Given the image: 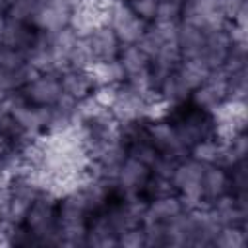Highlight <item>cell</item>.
<instances>
[{
  "instance_id": "cell-1",
  "label": "cell",
  "mask_w": 248,
  "mask_h": 248,
  "mask_svg": "<svg viewBox=\"0 0 248 248\" xmlns=\"http://www.w3.org/2000/svg\"><path fill=\"white\" fill-rule=\"evenodd\" d=\"M205 165H202L196 159H182L178 161L170 180L174 190L180 194V202L184 209H194L200 207L203 202V192H202V176H203Z\"/></svg>"
},
{
  "instance_id": "cell-2",
  "label": "cell",
  "mask_w": 248,
  "mask_h": 248,
  "mask_svg": "<svg viewBox=\"0 0 248 248\" xmlns=\"http://www.w3.org/2000/svg\"><path fill=\"white\" fill-rule=\"evenodd\" d=\"M107 25L116 33L122 45H136L147 29V23L138 17L130 4H126L124 0H110Z\"/></svg>"
},
{
  "instance_id": "cell-3",
  "label": "cell",
  "mask_w": 248,
  "mask_h": 248,
  "mask_svg": "<svg viewBox=\"0 0 248 248\" xmlns=\"http://www.w3.org/2000/svg\"><path fill=\"white\" fill-rule=\"evenodd\" d=\"M72 6L66 0H39L31 25L37 31L56 33L70 25Z\"/></svg>"
},
{
  "instance_id": "cell-4",
  "label": "cell",
  "mask_w": 248,
  "mask_h": 248,
  "mask_svg": "<svg viewBox=\"0 0 248 248\" xmlns=\"http://www.w3.org/2000/svg\"><path fill=\"white\" fill-rule=\"evenodd\" d=\"M21 95H23L25 101H29L31 105L52 107V105H56V101L62 97L60 76L54 74V72L35 74V76L25 83V87L21 89Z\"/></svg>"
},
{
  "instance_id": "cell-5",
  "label": "cell",
  "mask_w": 248,
  "mask_h": 248,
  "mask_svg": "<svg viewBox=\"0 0 248 248\" xmlns=\"http://www.w3.org/2000/svg\"><path fill=\"white\" fill-rule=\"evenodd\" d=\"M149 174H151V169L147 165L126 155L124 161L120 163V167L116 169L112 180L126 196H138L143 190Z\"/></svg>"
},
{
  "instance_id": "cell-6",
  "label": "cell",
  "mask_w": 248,
  "mask_h": 248,
  "mask_svg": "<svg viewBox=\"0 0 248 248\" xmlns=\"http://www.w3.org/2000/svg\"><path fill=\"white\" fill-rule=\"evenodd\" d=\"M149 141L155 145V149L163 155L174 157V159H184V153H188V149L180 143L176 128L169 122H155L145 130Z\"/></svg>"
},
{
  "instance_id": "cell-7",
  "label": "cell",
  "mask_w": 248,
  "mask_h": 248,
  "mask_svg": "<svg viewBox=\"0 0 248 248\" xmlns=\"http://www.w3.org/2000/svg\"><path fill=\"white\" fill-rule=\"evenodd\" d=\"M85 41L93 54V60H114L118 58L120 48H122V43L118 41L116 33L107 23L89 31L85 35Z\"/></svg>"
},
{
  "instance_id": "cell-8",
  "label": "cell",
  "mask_w": 248,
  "mask_h": 248,
  "mask_svg": "<svg viewBox=\"0 0 248 248\" xmlns=\"http://www.w3.org/2000/svg\"><path fill=\"white\" fill-rule=\"evenodd\" d=\"M58 76H60L62 93L72 97L74 101H83L97 87L89 70H85V68H66Z\"/></svg>"
},
{
  "instance_id": "cell-9",
  "label": "cell",
  "mask_w": 248,
  "mask_h": 248,
  "mask_svg": "<svg viewBox=\"0 0 248 248\" xmlns=\"http://www.w3.org/2000/svg\"><path fill=\"white\" fill-rule=\"evenodd\" d=\"M180 211H184V205L176 194L153 198L145 203L141 223H167L172 217H176Z\"/></svg>"
},
{
  "instance_id": "cell-10",
  "label": "cell",
  "mask_w": 248,
  "mask_h": 248,
  "mask_svg": "<svg viewBox=\"0 0 248 248\" xmlns=\"http://www.w3.org/2000/svg\"><path fill=\"white\" fill-rule=\"evenodd\" d=\"M203 43H205V31H202L192 23L178 21L176 46L180 50V58H202Z\"/></svg>"
},
{
  "instance_id": "cell-11",
  "label": "cell",
  "mask_w": 248,
  "mask_h": 248,
  "mask_svg": "<svg viewBox=\"0 0 248 248\" xmlns=\"http://www.w3.org/2000/svg\"><path fill=\"white\" fill-rule=\"evenodd\" d=\"M202 192L203 200L215 202L217 198L231 192V176L225 167L219 165H205L202 176Z\"/></svg>"
},
{
  "instance_id": "cell-12",
  "label": "cell",
  "mask_w": 248,
  "mask_h": 248,
  "mask_svg": "<svg viewBox=\"0 0 248 248\" xmlns=\"http://www.w3.org/2000/svg\"><path fill=\"white\" fill-rule=\"evenodd\" d=\"M35 35H37V29L31 23L6 17L4 33H2V43L0 45L10 46V48H17V50H27L33 45Z\"/></svg>"
},
{
  "instance_id": "cell-13",
  "label": "cell",
  "mask_w": 248,
  "mask_h": 248,
  "mask_svg": "<svg viewBox=\"0 0 248 248\" xmlns=\"http://www.w3.org/2000/svg\"><path fill=\"white\" fill-rule=\"evenodd\" d=\"M87 70H89L97 87L99 85H118L126 79L124 68L118 62V58H114V60H95Z\"/></svg>"
},
{
  "instance_id": "cell-14",
  "label": "cell",
  "mask_w": 248,
  "mask_h": 248,
  "mask_svg": "<svg viewBox=\"0 0 248 248\" xmlns=\"http://www.w3.org/2000/svg\"><path fill=\"white\" fill-rule=\"evenodd\" d=\"M176 74L182 79V83L192 91L207 79V76L211 74V68L205 64L203 58H182L176 68Z\"/></svg>"
},
{
  "instance_id": "cell-15",
  "label": "cell",
  "mask_w": 248,
  "mask_h": 248,
  "mask_svg": "<svg viewBox=\"0 0 248 248\" xmlns=\"http://www.w3.org/2000/svg\"><path fill=\"white\" fill-rule=\"evenodd\" d=\"M118 62L122 64L126 78L151 70V60H149V56H147L138 45H122L120 54H118Z\"/></svg>"
},
{
  "instance_id": "cell-16",
  "label": "cell",
  "mask_w": 248,
  "mask_h": 248,
  "mask_svg": "<svg viewBox=\"0 0 248 248\" xmlns=\"http://www.w3.org/2000/svg\"><path fill=\"white\" fill-rule=\"evenodd\" d=\"M223 145H225V141H221L217 138H207V140L196 141L188 151H190V157L200 161L202 165H219Z\"/></svg>"
},
{
  "instance_id": "cell-17",
  "label": "cell",
  "mask_w": 248,
  "mask_h": 248,
  "mask_svg": "<svg viewBox=\"0 0 248 248\" xmlns=\"http://www.w3.org/2000/svg\"><path fill=\"white\" fill-rule=\"evenodd\" d=\"M244 244H246V236L238 225L219 227V231L213 238V246H219V248H242Z\"/></svg>"
},
{
  "instance_id": "cell-18",
  "label": "cell",
  "mask_w": 248,
  "mask_h": 248,
  "mask_svg": "<svg viewBox=\"0 0 248 248\" xmlns=\"http://www.w3.org/2000/svg\"><path fill=\"white\" fill-rule=\"evenodd\" d=\"M37 4H39V0H12L6 8V17L31 23L35 10H37Z\"/></svg>"
},
{
  "instance_id": "cell-19",
  "label": "cell",
  "mask_w": 248,
  "mask_h": 248,
  "mask_svg": "<svg viewBox=\"0 0 248 248\" xmlns=\"http://www.w3.org/2000/svg\"><path fill=\"white\" fill-rule=\"evenodd\" d=\"M25 66H27L25 50H17V48L0 45V70L2 72H14V70H21Z\"/></svg>"
},
{
  "instance_id": "cell-20",
  "label": "cell",
  "mask_w": 248,
  "mask_h": 248,
  "mask_svg": "<svg viewBox=\"0 0 248 248\" xmlns=\"http://www.w3.org/2000/svg\"><path fill=\"white\" fill-rule=\"evenodd\" d=\"M143 190L147 192L149 200L153 198H161V196H169V194H174V186H172V180L170 178H163V176H157V174H149Z\"/></svg>"
},
{
  "instance_id": "cell-21",
  "label": "cell",
  "mask_w": 248,
  "mask_h": 248,
  "mask_svg": "<svg viewBox=\"0 0 248 248\" xmlns=\"http://www.w3.org/2000/svg\"><path fill=\"white\" fill-rule=\"evenodd\" d=\"M118 246L122 248H143L145 246V232L141 225L126 229L118 234Z\"/></svg>"
},
{
  "instance_id": "cell-22",
  "label": "cell",
  "mask_w": 248,
  "mask_h": 248,
  "mask_svg": "<svg viewBox=\"0 0 248 248\" xmlns=\"http://www.w3.org/2000/svg\"><path fill=\"white\" fill-rule=\"evenodd\" d=\"M130 8L145 23H153L159 10V0H130Z\"/></svg>"
},
{
  "instance_id": "cell-23",
  "label": "cell",
  "mask_w": 248,
  "mask_h": 248,
  "mask_svg": "<svg viewBox=\"0 0 248 248\" xmlns=\"http://www.w3.org/2000/svg\"><path fill=\"white\" fill-rule=\"evenodd\" d=\"M12 176H14V174L10 172V169L6 167V163L0 159V196L8 192V184H10Z\"/></svg>"
},
{
  "instance_id": "cell-24",
  "label": "cell",
  "mask_w": 248,
  "mask_h": 248,
  "mask_svg": "<svg viewBox=\"0 0 248 248\" xmlns=\"http://www.w3.org/2000/svg\"><path fill=\"white\" fill-rule=\"evenodd\" d=\"M8 149H10V143H8V140H6V138L0 134V159L4 157V153H6Z\"/></svg>"
},
{
  "instance_id": "cell-25",
  "label": "cell",
  "mask_w": 248,
  "mask_h": 248,
  "mask_svg": "<svg viewBox=\"0 0 248 248\" xmlns=\"http://www.w3.org/2000/svg\"><path fill=\"white\" fill-rule=\"evenodd\" d=\"M6 198H8V192L0 196V223L4 221V203H6Z\"/></svg>"
},
{
  "instance_id": "cell-26",
  "label": "cell",
  "mask_w": 248,
  "mask_h": 248,
  "mask_svg": "<svg viewBox=\"0 0 248 248\" xmlns=\"http://www.w3.org/2000/svg\"><path fill=\"white\" fill-rule=\"evenodd\" d=\"M4 23H6V16H4V10H0V43H2V33H4Z\"/></svg>"
}]
</instances>
